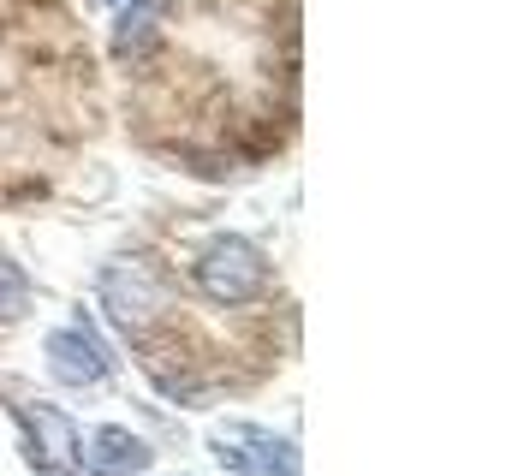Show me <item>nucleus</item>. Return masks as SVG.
<instances>
[{
    "mask_svg": "<svg viewBox=\"0 0 512 476\" xmlns=\"http://www.w3.org/2000/svg\"><path fill=\"white\" fill-rule=\"evenodd\" d=\"M191 280H197V292H203L209 304L239 310V304H256V298L268 292V256L256 250L251 238L227 233V238H215V244L197 256Z\"/></svg>",
    "mask_w": 512,
    "mask_h": 476,
    "instance_id": "obj_1",
    "label": "nucleus"
},
{
    "mask_svg": "<svg viewBox=\"0 0 512 476\" xmlns=\"http://www.w3.org/2000/svg\"><path fill=\"white\" fill-rule=\"evenodd\" d=\"M161 304H167V286H161V268H149L143 256H114L108 268H102V310H108V322L120 328V334H149L155 328V316H161Z\"/></svg>",
    "mask_w": 512,
    "mask_h": 476,
    "instance_id": "obj_2",
    "label": "nucleus"
},
{
    "mask_svg": "<svg viewBox=\"0 0 512 476\" xmlns=\"http://www.w3.org/2000/svg\"><path fill=\"white\" fill-rule=\"evenodd\" d=\"M18 423H24V459L36 471H72L84 459L78 453V423L60 405H18Z\"/></svg>",
    "mask_w": 512,
    "mask_h": 476,
    "instance_id": "obj_3",
    "label": "nucleus"
},
{
    "mask_svg": "<svg viewBox=\"0 0 512 476\" xmlns=\"http://www.w3.org/2000/svg\"><path fill=\"white\" fill-rule=\"evenodd\" d=\"M42 357H48L54 381H66V387H96L102 375H114V346H102L84 322L78 328H54L42 340Z\"/></svg>",
    "mask_w": 512,
    "mask_h": 476,
    "instance_id": "obj_4",
    "label": "nucleus"
},
{
    "mask_svg": "<svg viewBox=\"0 0 512 476\" xmlns=\"http://www.w3.org/2000/svg\"><path fill=\"white\" fill-rule=\"evenodd\" d=\"M215 459L233 476H298V459L286 441L262 435V429H227L215 435Z\"/></svg>",
    "mask_w": 512,
    "mask_h": 476,
    "instance_id": "obj_5",
    "label": "nucleus"
},
{
    "mask_svg": "<svg viewBox=\"0 0 512 476\" xmlns=\"http://www.w3.org/2000/svg\"><path fill=\"white\" fill-rule=\"evenodd\" d=\"M167 6L173 0H126L120 18H114V54L120 60H137L143 48H155L161 24H167Z\"/></svg>",
    "mask_w": 512,
    "mask_h": 476,
    "instance_id": "obj_6",
    "label": "nucleus"
},
{
    "mask_svg": "<svg viewBox=\"0 0 512 476\" xmlns=\"http://www.w3.org/2000/svg\"><path fill=\"white\" fill-rule=\"evenodd\" d=\"M143 465H149V447L131 429H120V423L96 429V441H90V471L96 476H137Z\"/></svg>",
    "mask_w": 512,
    "mask_h": 476,
    "instance_id": "obj_7",
    "label": "nucleus"
},
{
    "mask_svg": "<svg viewBox=\"0 0 512 476\" xmlns=\"http://www.w3.org/2000/svg\"><path fill=\"white\" fill-rule=\"evenodd\" d=\"M30 310V280L12 256H0V322H18Z\"/></svg>",
    "mask_w": 512,
    "mask_h": 476,
    "instance_id": "obj_8",
    "label": "nucleus"
},
{
    "mask_svg": "<svg viewBox=\"0 0 512 476\" xmlns=\"http://www.w3.org/2000/svg\"><path fill=\"white\" fill-rule=\"evenodd\" d=\"M96 6H108V0H96Z\"/></svg>",
    "mask_w": 512,
    "mask_h": 476,
    "instance_id": "obj_9",
    "label": "nucleus"
}]
</instances>
